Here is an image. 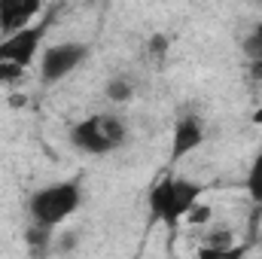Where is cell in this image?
Instances as JSON below:
<instances>
[{
    "instance_id": "15",
    "label": "cell",
    "mask_w": 262,
    "mask_h": 259,
    "mask_svg": "<svg viewBox=\"0 0 262 259\" xmlns=\"http://www.w3.org/2000/svg\"><path fill=\"white\" fill-rule=\"evenodd\" d=\"M201 244H207V247H232L235 241H232V232L229 229H210Z\"/></svg>"
},
{
    "instance_id": "7",
    "label": "cell",
    "mask_w": 262,
    "mask_h": 259,
    "mask_svg": "<svg viewBox=\"0 0 262 259\" xmlns=\"http://www.w3.org/2000/svg\"><path fill=\"white\" fill-rule=\"evenodd\" d=\"M43 12L40 0H0V37L18 34Z\"/></svg>"
},
{
    "instance_id": "5",
    "label": "cell",
    "mask_w": 262,
    "mask_h": 259,
    "mask_svg": "<svg viewBox=\"0 0 262 259\" xmlns=\"http://www.w3.org/2000/svg\"><path fill=\"white\" fill-rule=\"evenodd\" d=\"M46 31H49V18H37L25 31L0 37V61H9V64H18L28 70L34 64V58L40 55V49H43Z\"/></svg>"
},
{
    "instance_id": "8",
    "label": "cell",
    "mask_w": 262,
    "mask_h": 259,
    "mask_svg": "<svg viewBox=\"0 0 262 259\" xmlns=\"http://www.w3.org/2000/svg\"><path fill=\"white\" fill-rule=\"evenodd\" d=\"M104 95H107L113 104H125V101L134 98V79H131V76H122V73L110 76L107 85H104Z\"/></svg>"
},
{
    "instance_id": "1",
    "label": "cell",
    "mask_w": 262,
    "mask_h": 259,
    "mask_svg": "<svg viewBox=\"0 0 262 259\" xmlns=\"http://www.w3.org/2000/svg\"><path fill=\"white\" fill-rule=\"evenodd\" d=\"M82 204V183L79 180H58L49 186H40L28 201L31 223L40 229L55 232L70 213H76Z\"/></svg>"
},
{
    "instance_id": "4",
    "label": "cell",
    "mask_w": 262,
    "mask_h": 259,
    "mask_svg": "<svg viewBox=\"0 0 262 259\" xmlns=\"http://www.w3.org/2000/svg\"><path fill=\"white\" fill-rule=\"evenodd\" d=\"M89 58V43L79 40H67V43H55L40 55V82L43 85H55L67 79L76 67Z\"/></svg>"
},
{
    "instance_id": "2",
    "label": "cell",
    "mask_w": 262,
    "mask_h": 259,
    "mask_svg": "<svg viewBox=\"0 0 262 259\" xmlns=\"http://www.w3.org/2000/svg\"><path fill=\"white\" fill-rule=\"evenodd\" d=\"M204 192V186L189 180V177H165L149 189V217L156 223H165L171 232L177 229L180 220H186V213L198 204V195Z\"/></svg>"
},
{
    "instance_id": "18",
    "label": "cell",
    "mask_w": 262,
    "mask_h": 259,
    "mask_svg": "<svg viewBox=\"0 0 262 259\" xmlns=\"http://www.w3.org/2000/svg\"><path fill=\"white\" fill-rule=\"evenodd\" d=\"M250 119H253V125H262V104L253 110V116H250Z\"/></svg>"
},
{
    "instance_id": "12",
    "label": "cell",
    "mask_w": 262,
    "mask_h": 259,
    "mask_svg": "<svg viewBox=\"0 0 262 259\" xmlns=\"http://www.w3.org/2000/svg\"><path fill=\"white\" fill-rule=\"evenodd\" d=\"M241 49H244V55L250 58V61H259L262 58V21L244 37V43H241Z\"/></svg>"
},
{
    "instance_id": "13",
    "label": "cell",
    "mask_w": 262,
    "mask_h": 259,
    "mask_svg": "<svg viewBox=\"0 0 262 259\" xmlns=\"http://www.w3.org/2000/svg\"><path fill=\"white\" fill-rule=\"evenodd\" d=\"M25 79V67L9 64V61H0V85H15Z\"/></svg>"
},
{
    "instance_id": "10",
    "label": "cell",
    "mask_w": 262,
    "mask_h": 259,
    "mask_svg": "<svg viewBox=\"0 0 262 259\" xmlns=\"http://www.w3.org/2000/svg\"><path fill=\"white\" fill-rule=\"evenodd\" d=\"M195 259H247V244H232V247H198Z\"/></svg>"
},
{
    "instance_id": "16",
    "label": "cell",
    "mask_w": 262,
    "mask_h": 259,
    "mask_svg": "<svg viewBox=\"0 0 262 259\" xmlns=\"http://www.w3.org/2000/svg\"><path fill=\"white\" fill-rule=\"evenodd\" d=\"M149 55H156V58H162L165 52H168V37L165 34H156V37H149Z\"/></svg>"
},
{
    "instance_id": "6",
    "label": "cell",
    "mask_w": 262,
    "mask_h": 259,
    "mask_svg": "<svg viewBox=\"0 0 262 259\" xmlns=\"http://www.w3.org/2000/svg\"><path fill=\"white\" fill-rule=\"evenodd\" d=\"M204 137H207L204 119L195 116V113H183L174 122V134H171V162H180V159L192 156L198 146L204 143Z\"/></svg>"
},
{
    "instance_id": "14",
    "label": "cell",
    "mask_w": 262,
    "mask_h": 259,
    "mask_svg": "<svg viewBox=\"0 0 262 259\" xmlns=\"http://www.w3.org/2000/svg\"><path fill=\"white\" fill-rule=\"evenodd\" d=\"M210 217H213L210 204H201V201H198L195 207L186 213V223H189V226H204V229H207V226H210Z\"/></svg>"
},
{
    "instance_id": "19",
    "label": "cell",
    "mask_w": 262,
    "mask_h": 259,
    "mask_svg": "<svg viewBox=\"0 0 262 259\" xmlns=\"http://www.w3.org/2000/svg\"><path fill=\"white\" fill-rule=\"evenodd\" d=\"M259 259H262V256H259Z\"/></svg>"
},
{
    "instance_id": "3",
    "label": "cell",
    "mask_w": 262,
    "mask_h": 259,
    "mask_svg": "<svg viewBox=\"0 0 262 259\" xmlns=\"http://www.w3.org/2000/svg\"><path fill=\"white\" fill-rule=\"evenodd\" d=\"M125 137H128V128L116 113H92V116L73 122L67 131L70 146L85 156H107V153L119 149L125 143Z\"/></svg>"
},
{
    "instance_id": "11",
    "label": "cell",
    "mask_w": 262,
    "mask_h": 259,
    "mask_svg": "<svg viewBox=\"0 0 262 259\" xmlns=\"http://www.w3.org/2000/svg\"><path fill=\"white\" fill-rule=\"evenodd\" d=\"M52 235H55V232H49V229H40V226H34V223H31L25 238H28V247H31V250L40 256V253H46V250H49V244H52Z\"/></svg>"
},
{
    "instance_id": "17",
    "label": "cell",
    "mask_w": 262,
    "mask_h": 259,
    "mask_svg": "<svg viewBox=\"0 0 262 259\" xmlns=\"http://www.w3.org/2000/svg\"><path fill=\"white\" fill-rule=\"evenodd\" d=\"M250 79L262 85V58H259V61H250Z\"/></svg>"
},
{
    "instance_id": "9",
    "label": "cell",
    "mask_w": 262,
    "mask_h": 259,
    "mask_svg": "<svg viewBox=\"0 0 262 259\" xmlns=\"http://www.w3.org/2000/svg\"><path fill=\"white\" fill-rule=\"evenodd\" d=\"M244 186H247V195H250V201L262 207V146H259V153L253 156L250 168H247V180H244Z\"/></svg>"
}]
</instances>
